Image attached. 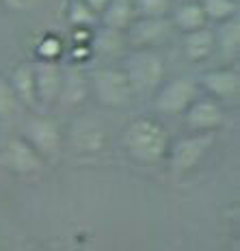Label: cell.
Segmentation results:
<instances>
[{
  "instance_id": "obj_1",
  "label": "cell",
  "mask_w": 240,
  "mask_h": 251,
  "mask_svg": "<svg viewBox=\"0 0 240 251\" xmlns=\"http://www.w3.org/2000/svg\"><path fill=\"white\" fill-rule=\"evenodd\" d=\"M128 154L139 163H158L169 151V132L158 119L139 117L123 132Z\"/></svg>"
},
{
  "instance_id": "obj_2",
  "label": "cell",
  "mask_w": 240,
  "mask_h": 251,
  "mask_svg": "<svg viewBox=\"0 0 240 251\" xmlns=\"http://www.w3.org/2000/svg\"><path fill=\"white\" fill-rule=\"evenodd\" d=\"M123 70L130 78L134 93L154 91L165 80V61L152 48H134V52L128 56V63Z\"/></svg>"
},
{
  "instance_id": "obj_3",
  "label": "cell",
  "mask_w": 240,
  "mask_h": 251,
  "mask_svg": "<svg viewBox=\"0 0 240 251\" xmlns=\"http://www.w3.org/2000/svg\"><path fill=\"white\" fill-rule=\"evenodd\" d=\"M93 91L100 104L108 108H121L132 102L134 89L123 67H102L93 72L91 78Z\"/></svg>"
},
{
  "instance_id": "obj_4",
  "label": "cell",
  "mask_w": 240,
  "mask_h": 251,
  "mask_svg": "<svg viewBox=\"0 0 240 251\" xmlns=\"http://www.w3.org/2000/svg\"><path fill=\"white\" fill-rule=\"evenodd\" d=\"M197 98H199V85L189 76H180L169 82H160L154 106L158 113L177 115L184 113Z\"/></svg>"
},
{
  "instance_id": "obj_5",
  "label": "cell",
  "mask_w": 240,
  "mask_h": 251,
  "mask_svg": "<svg viewBox=\"0 0 240 251\" xmlns=\"http://www.w3.org/2000/svg\"><path fill=\"white\" fill-rule=\"evenodd\" d=\"M215 145V132H192L191 137L180 139L171 148V163L175 171H191L203 160V156Z\"/></svg>"
},
{
  "instance_id": "obj_6",
  "label": "cell",
  "mask_w": 240,
  "mask_h": 251,
  "mask_svg": "<svg viewBox=\"0 0 240 251\" xmlns=\"http://www.w3.org/2000/svg\"><path fill=\"white\" fill-rule=\"evenodd\" d=\"M171 30L169 18H137L123 30L126 44L132 48H152L158 41H163Z\"/></svg>"
},
{
  "instance_id": "obj_7",
  "label": "cell",
  "mask_w": 240,
  "mask_h": 251,
  "mask_svg": "<svg viewBox=\"0 0 240 251\" xmlns=\"http://www.w3.org/2000/svg\"><path fill=\"white\" fill-rule=\"evenodd\" d=\"M225 122V115H223V108L218 100H212V98H197L195 102L191 104L184 111V124L191 132H215V130Z\"/></svg>"
},
{
  "instance_id": "obj_8",
  "label": "cell",
  "mask_w": 240,
  "mask_h": 251,
  "mask_svg": "<svg viewBox=\"0 0 240 251\" xmlns=\"http://www.w3.org/2000/svg\"><path fill=\"white\" fill-rule=\"evenodd\" d=\"M4 163L13 171V174L20 176H30L37 174L44 167V156L37 151L30 141L26 139H11L7 143V150H4Z\"/></svg>"
},
{
  "instance_id": "obj_9",
  "label": "cell",
  "mask_w": 240,
  "mask_h": 251,
  "mask_svg": "<svg viewBox=\"0 0 240 251\" xmlns=\"http://www.w3.org/2000/svg\"><path fill=\"white\" fill-rule=\"evenodd\" d=\"M35 70V89H37V102L41 104H54L59 100L61 82H63V70L56 65V61L41 59Z\"/></svg>"
},
{
  "instance_id": "obj_10",
  "label": "cell",
  "mask_w": 240,
  "mask_h": 251,
  "mask_svg": "<svg viewBox=\"0 0 240 251\" xmlns=\"http://www.w3.org/2000/svg\"><path fill=\"white\" fill-rule=\"evenodd\" d=\"M201 87L210 93L212 98L216 100H229V98H236L238 91H240V76L236 70H212V72H206L201 78H199Z\"/></svg>"
},
{
  "instance_id": "obj_11",
  "label": "cell",
  "mask_w": 240,
  "mask_h": 251,
  "mask_svg": "<svg viewBox=\"0 0 240 251\" xmlns=\"http://www.w3.org/2000/svg\"><path fill=\"white\" fill-rule=\"evenodd\" d=\"M30 143L37 148L41 156L56 154L61 148V130L50 117H37L28 124Z\"/></svg>"
},
{
  "instance_id": "obj_12",
  "label": "cell",
  "mask_w": 240,
  "mask_h": 251,
  "mask_svg": "<svg viewBox=\"0 0 240 251\" xmlns=\"http://www.w3.org/2000/svg\"><path fill=\"white\" fill-rule=\"evenodd\" d=\"M72 141L85 154H96V151H102L106 145V132L96 122L80 119L72 126Z\"/></svg>"
},
{
  "instance_id": "obj_13",
  "label": "cell",
  "mask_w": 240,
  "mask_h": 251,
  "mask_svg": "<svg viewBox=\"0 0 240 251\" xmlns=\"http://www.w3.org/2000/svg\"><path fill=\"white\" fill-rule=\"evenodd\" d=\"M9 82H11L15 96H18V100L22 104H26V106H30V108H35L39 104L37 89H35V70L30 63H22V65L15 67Z\"/></svg>"
},
{
  "instance_id": "obj_14",
  "label": "cell",
  "mask_w": 240,
  "mask_h": 251,
  "mask_svg": "<svg viewBox=\"0 0 240 251\" xmlns=\"http://www.w3.org/2000/svg\"><path fill=\"white\" fill-rule=\"evenodd\" d=\"M215 48H216L215 33H212L210 28H206V26L184 33V54L189 56L191 61H195V63L206 61L208 56L215 52Z\"/></svg>"
},
{
  "instance_id": "obj_15",
  "label": "cell",
  "mask_w": 240,
  "mask_h": 251,
  "mask_svg": "<svg viewBox=\"0 0 240 251\" xmlns=\"http://www.w3.org/2000/svg\"><path fill=\"white\" fill-rule=\"evenodd\" d=\"M134 0H111L100 13L104 26L117 30H126L128 24L134 20Z\"/></svg>"
},
{
  "instance_id": "obj_16",
  "label": "cell",
  "mask_w": 240,
  "mask_h": 251,
  "mask_svg": "<svg viewBox=\"0 0 240 251\" xmlns=\"http://www.w3.org/2000/svg\"><path fill=\"white\" fill-rule=\"evenodd\" d=\"M173 24L182 33H189V30L201 28L208 24V18L201 9V2L197 0H189V2H182L180 7L173 11Z\"/></svg>"
},
{
  "instance_id": "obj_17",
  "label": "cell",
  "mask_w": 240,
  "mask_h": 251,
  "mask_svg": "<svg viewBox=\"0 0 240 251\" xmlns=\"http://www.w3.org/2000/svg\"><path fill=\"white\" fill-rule=\"evenodd\" d=\"M123 46H126V35H123V30L108 28V26H104L102 30H97L91 37V50L102 56L119 54V52L123 50Z\"/></svg>"
},
{
  "instance_id": "obj_18",
  "label": "cell",
  "mask_w": 240,
  "mask_h": 251,
  "mask_svg": "<svg viewBox=\"0 0 240 251\" xmlns=\"http://www.w3.org/2000/svg\"><path fill=\"white\" fill-rule=\"evenodd\" d=\"M89 93V82L80 72H63V82H61L59 100L63 104H80L85 102Z\"/></svg>"
},
{
  "instance_id": "obj_19",
  "label": "cell",
  "mask_w": 240,
  "mask_h": 251,
  "mask_svg": "<svg viewBox=\"0 0 240 251\" xmlns=\"http://www.w3.org/2000/svg\"><path fill=\"white\" fill-rule=\"evenodd\" d=\"M215 44L221 48V52L229 59H234V56L238 54L240 50V24L236 18H229L223 22L221 30H218V35H215Z\"/></svg>"
},
{
  "instance_id": "obj_20",
  "label": "cell",
  "mask_w": 240,
  "mask_h": 251,
  "mask_svg": "<svg viewBox=\"0 0 240 251\" xmlns=\"http://www.w3.org/2000/svg\"><path fill=\"white\" fill-rule=\"evenodd\" d=\"M201 9L206 13L208 22H225L229 18H236L238 4L236 0H199Z\"/></svg>"
},
{
  "instance_id": "obj_21",
  "label": "cell",
  "mask_w": 240,
  "mask_h": 251,
  "mask_svg": "<svg viewBox=\"0 0 240 251\" xmlns=\"http://www.w3.org/2000/svg\"><path fill=\"white\" fill-rule=\"evenodd\" d=\"M67 18H70V22L76 26V28H87V26H91L96 22L100 15L93 13L91 9L87 7L82 0H72L70 4V13H67Z\"/></svg>"
},
{
  "instance_id": "obj_22",
  "label": "cell",
  "mask_w": 240,
  "mask_h": 251,
  "mask_svg": "<svg viewBox=\"0 0 240 251\" xmlns=\"http://www.w3.org/2000/svg\"><path fill=\"white\" fill-rule=\"evenodd\" d=\"M134 11L143 18H167L171 11V0H134Z\"/></svg>"
},
{
  "instance_id": "obj_23",
  "label": "cell",
  "mask_w": 240,
  "mask_h": 251,
  "mask_svg": "<svg viewBox=\"0 0 240 251\" xmlns=\"http://www.w3.org/2000/svg\"><path fill=\"white\" fill-rule=\"evenodd\" d=\"M18 104H20V100H18V96H15L9 78L0 76V119L11 117L15 113V108H18Z\"/></svg>"
},
{
  "instance_id": "obj_24",
  "label": "cell",
  "mask_w": 240,
  "mask_h": 251,
  "mask_svg": "<svg viewBox=\"0 0 240 251\" xmlns=\"http://www.w3.org/2000/svg\"><path fill=\"white\" fill-rule=\"evenodd\" d=\"M61 54V41L56 37H52V35H48V37L41 39L39 44V56L41 59H48V61H56V56Z\"/></svg>"
},
{
  "instance_id": "obj_25",
  "label": "cell",
  "mask_w": 240,
  "mask_h": 251,
  "mask_svg": "<svg viewBox=\"0 0 240 251\" xmlns=\"http://www.w3.org/2000/svg\"><path fill=\"white\" fill-rule=\"evenodd\" d=\"M7 2L9 9H13V11H28V9L37 7L41 0H4Z\"/></svg>"
},
{
  "instance_id": "obj_26",
  "label": "cell",
  "mask_w": 240,
  "mask_h": 251,
  "mask_svg": "<svg viewBox=\"0 0 240 251\" xmlns=\"http://www.w3.org/2000/svg\"><path fill=\"white\" fill-rule=\"evenodd\" d=\"M82 2H85L87 7L93 11V13H97V15H100V13L104 11V7H106V4L111 2V0H82Z\"/></svg>"
}]
</instances>
